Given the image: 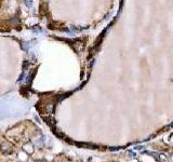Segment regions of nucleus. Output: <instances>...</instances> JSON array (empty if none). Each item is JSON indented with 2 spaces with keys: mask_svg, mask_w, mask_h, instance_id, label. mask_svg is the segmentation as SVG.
I'll list each match as a JSON object with an SVG mask.
<instances>
[{
  "mask_svg": "<svg viewBox=\"0 0 173 162\" xmlns=\"http://www.w3.org/2000/svg\"><path fill=\"white\" fill-rule=\"evenodd\" d=\"M32 142L37 147H42L43 143H44V138H43V136L41 134H38L37 136H35L32 138Z\"/></svg>",
  "mask_w": 173,
  "mask_h": 162,
  "instance_id": "f257e3e1",
  "label": "nucleus"
},
{
  "mask_svg": "<svg viewBox=\"0 0 173 162\" xmlns=\"http://www.w3.org/2000/svg\"><path fill=\"white\" fill-rule=\"evenodd\" d=\"M23 150L25 151V152H27L28 155H32V152H34V150H35V148H34L32 143H26L25 145L23 146Z\"/></svg>",
  "mask_w": 173,
  "mask_h": 162,
  "instance_id": "f03ea898",
  "label": "nucleus"
},
{
  "mask_svg": "<svg viewBox=\"0 0 173 162\" xmlns=\"http://www.w3.org/2000/svg\"><path fill=\"white\" fill-rule=\"evenodd\" d=\"M25 5H26L28 8H32V1H27V0H25Z\"/></svg>",
  "mask_w": 173,
  "mask_h": 162,
  "instance_id": "7ed1b4c3",
  "label": "nucleus"
}]
</instances>
